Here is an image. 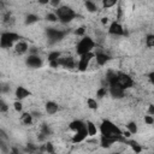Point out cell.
Listing matches in <instances>:
<instances>
[{
  "instance_id": "1",
  "label": "cell",
  "mask_w": 154,
  "mask_h": 154,
  "mask_svg": "<svg viewBox=\"0 0 154 154\" xmlns=\"http://www.w3.org/2000/svg\"><path fill=\"white\" fill-rule=\"evenodd\" d=\"M54 13L57 14L58 20L60 23H63V24L70 23L77 16V13L71 7H69V6H59V7H57V10H55Z\"/></svg>"
},
{
  "instance_id": "2",
  "label": "cell",
  "mask_w": 154,
  "mask_h": 154,
  "mask_svg": "<svg viewBox=\"0 0 154 154\" xmlns=\"http://www.w3.org/2000/svg\"><path fill=\"white\" fill-rule=\"evenodd\" d=\"M100 132L102 136H107V137H117L122 135V130L116 124H113L111 120H103L101 123Z\"/></svg>"
},
{
  "instance_id": "3",
  "label": "cell",
  "mask_w": 154,
  "mask_h": 154,
  "mask_svg": "<svg viewBox=\"0 0 154 154\" xmlns=\"http://www.w3.org/2000/svg\"><path fill=\"white\" fill-rule=\"evenodd\" d=\"M94 47H95L94 40L89 36H83L76 46V52L78 55H82V54H85L88 52H91Z\"/></svg>"
},
{
  "instance_id": "4",
  "label": "cell",
  "mask_w": 154,
  "mask_h": 154,
  "mask_svg": "<svg viewBox=\"0 0 154 154\" xmlns=\"http://www.w3.org/2000/svg\"><path fill=\"white\" fill-rule=\"evenodd\" d=\"M19 40V35L12 31H6L0 35V47L1 48H11L14 42Z\"/></svg>"
},
{
  "instance_id": "5",
  "label": "cell",
  "mask_w": 154,
  "mask_h": 154,
  "mask_svg": "<svg viewBox=\"0 0 154 154\" xmlns=\"http://www.w3.org/2000/svg\"><path fill=\"white\" fill-rule=\"evenodd\" d=\"M94 55H95V54L91 53V52H88V53H85V54L79 55V60H78V63H77L78 70H79V71H85V70L88 69L89 64H90V60L94 58Z\"/></svg>"
},
{
  "instance_id": "6",
  "label": "cell",
  "mask_w": 154,
  "mask_h": 154,
  "mask_svg": "<svg viewBox=\"0 0 154 154\" xmlns=\"http://www.w3.org/2000/svg\"><path fill=\"white\" fill-rule=\"evenodd\" d=\"M65 34H66L65 31L55 29V28H48L47 29V36H48V40L51 41V43H55V42L60 41L65 36Z\"/></svg>"
},
{
  "instance_id": "7",
  "label": "cell",
  "mask_w": 154,
  "mask_h": 154,
  "mask_svg": "<svg viewBox=\"0 0 154 154\" xmlns=\"http://www.w3.org/2000/svg\"><path fill=\"white\" fill-rule=\"evenodd\" d=\"M117 83L123 88V89H129L134 85V81L132 78L126 75V73H123V72H119L117 75Z\"/></svg>"
},
{
  "instance_id": "8",
  "label": "cell",
  "mask_w": 154,
  "mask_h": 154,
  "mask_svg": "<svg viewBox=\"0 0 154 154\" xmlns=\"http://www.w3.org/2000/svg\"><path fill=\"white\" fill-rule=\"evenodd\" d=\"M108 91H109V94H111L113 97H116V99H122V97H124V95H125V89H123L117 82L108 84Z\"/></svg>"
},
{
  "instance_id": "9",
  "label": "cell",
  "mask_w": 154,
  "mask_h": 154,
  "mask_svg": "<svg viewBox=\"0 0 154 154\" xmlns=\"http://www.w3.org/2000/svg\"><path fill=\"white\" fill-rule=\"evenodd\" d=\"M108 34L114 35V36H122V35L125 34V31H124L123 25H122L119 22L116 20V22H112V23H111V25H109V28H108Z\"/></svg>"
},
{
  "instance_id": "10",
  "label": "cell",
  "mask_w": 154,
  "mask_h": 154,
  "mask_svg": "<svg viewBox=\"0 0 154 154\" xmlns=\"http://www.w3.org/2000/svg\"><path fill=\"white\" fill-rule=\"evenodd\" d=\"M25 63H26L28 66L34 67V69H37V67H41L42 66V60H41V58L37 54H30L26 58Z\"/></svg>"
},
{
  "instance_id": "11",
  "label": "cell",
  "mask_w": 154,
  "mask_h": 154,
  "mask_svg": "<svg viewBox=\"0 0 154 154\" xmlns=\"http://www.w3.org/2000/svg\"><path fill=\"white\" fill-rule=\"evenodd\" d=\"M88 136V132H87V128H82L77 131H75V135L72 136V142L73 143H79V142H83Z\"/></svg>"
},
{
  "instance_id": "12",
  "label": "cell",
  "mask_w": 154,
  "mask_h": 154,
  "mask_svg": "<svg viewBox=\"0 0 154 154\" xmlns=\"http://www.w3.org/2000/svg\"><path fill=\"white\" fill-rule=\"evenodd\" d=\"M58 63H59V65H61V66H64L66 69H72V67L76 66L75 59L72 57H61L60 55L59 59H58Z\"/></svg>"
},
{
  "instance_id": "13",
  "label": "cell",
  "mask_w": 154,
  "mask_h": 154,
  "mask_svg": "<svg viewBox=\"0 0 154 154\" xmlns=\"http://www.w3.org/2000/svg\"><path fill=\"white\" fill-rule=\"evenodd\" d=\"M116 142H118V136L117 137H107V136H101V141L100 144L103 148H109L112 144H114Z\"/></svg>"
},
{
  "instance_id": "14",
  "label": "cell",
  "mask_w": 154,
  "mask_h": 154,
  "mask_svg": "<svg viewBox=\"0 0 154 154\" xmlns=\"http://www.w3.org/2000/svg\"><path fill=\"white\" fill-rule=\"evenodd\" d=\"M30 94H31V93H30L26 88H24V87H17V89H16V91H14V95H16V97H17L18 100H23V99L28 97Z\"/></svg>"
},
{
  "instance_id": "15",
  "label": "cell",
  "mask_w": 154,
  "mask_h": 154,
  "mask_svg": "<svg viewBox=\"0 0 154 154\" xmlns=\"http://www.w3.org/2000/svg\"><path fill=\"white\" fill-rule=\"evenodd\" d=\"M14 51H16V53H18V54H24V53H26V52L29 51V46H28V43L24 42V41H18V42L14 45Z\"/></svg>"
},
{
  "instance_id": "16",
  "label": "cell",
  "mask_w": 154,
  "mask_h": 154,
  "mask_svg": "<svg viewBox=\"0 0 154 154\" xmlns=\"http://www.w3.org/2000/svg\"><path fill=\"white\" fill-rule=\"evenodd\" d=\"M94 58L96 59V63H97V65H100V66H103L108 60H109V57L106 54V53H96L95 55H94Z\"/></svg>"
},
{
  "instance_id": "17",
  "label": "cell",
  "mask_w": 154,
  "mask_h": 154,
  "mask_svg": "<svg viewBox=\"0 0 154 154\" xmlns=\"http://www.w3.org/2000/svg\"><path fill=\"white\" fill-rule=\"evenodd\" d=\"M58 105L55 103V102H53V101H48L47 103H46V112L48 113V114H55L57 112H58Z\"/></svg>"
},
{
  "instance_id": "18",
  "label": "cell",
  "mask_w": 154,
  "mask_h": 154,
  "mask_svg": "<svg viewBox=\"0 0 154 154\" xmlns=\"http://www.w3.org/2000/svg\"><path fill=\"white\" fill-rule=\"evenodd\" d=\"M85 128H87L88 136H95V135H96V132H97V128H96V125H95L93 122L88 120V122L85 123Z\"/></svg>"
},
{
  "instance_id": "19",
  "label": "cell",
  "mask_w": 154,
  "mask_h": 154,
  "mask_svg": "<svg viewBox=\"0 0 154 154\" xmlns=\"http://www.w3.org/2000/svg\"><path fill=\"white\" fill-rule=\"evenodd\" d=\"M84 126H85V123L82 122V120H73V122H71L69 124V128L72 131H77V130H79V129H82Z\"/></svg>"
},
{
  "instance_id": "20",
  "label": "cell",
  "mask_w": 154,
  "mask_h": 154,
  "mask_svg": "<svg viewBox=\"0 0 154 154\" xmlns=\"http://www.w3.org/2000/svg\"><path fill=\"white\" fill-rule=\"evenodd\" d=\"M20 122H22L23 124H25V125H30V124L32 123V114H31V113H28V112L23 113V114L20 116Z\"/></svg>"
},
{
  "instance_id": "21",
  "label": "cell",
  "mask_w": 154,
  "mask_h": 154,
  "mask_svg": "<svg viewBox=\"0 0 154 154\" xmlns=\"http://www.w3.org/2000/svg\"><path fill=\"white\" fill-rule=\"evenodd\" d=\"M84 6H85V8H87V11L88 12H96V10H97V6H96V4L93 1V0H85V2H84Z\"/></svg>"
},
{
  "instance_id": "22",
  "label": "cell",
  "mask_w": 154,
  "mask_h": 154,
  "mask_svg": "<svg viewBox=\"0 0 154 154\" xmlns=\"http://www.w3.org/2000/svg\"><path fill=\"white\" fill-rule=\"evenodd\" d=\"M87 106H88L90 109H96V108L99 107L97 101H96L95 99H93V97H88V99H87Z\"/></svg>"
},
{
  "instance_id": "23",
  "label": "cell",
  "mask_w": 154,
  "mask_h": 154,
  "mask_svg": "<svg viewBox=\"0 0 154 154\" xmlns=\"http://www.w3.org/2000/svg\"><path fill=\"white\" fill-rule=\"evenodd\" d=\"M126 143H129V144L131 146V148H132V150H134L135 153H141V152H142V147H141L137 142H135V141H130V142H126Z\"/></svg>"
},
{
  "instance_id": "24",
  "label": "cell",
  "mask_w": 154,
  "mask_h": 154,
  "mask_svg": "<svg viewBox=\"0 0 154 154\" xmlns=\"http://www.w3.org/2000/svg\"><path fill=\"white\" fill-rule=\"evenodd\" d=\"M118 4V0H102V6L105 8H111Z\"/></svg>"
},
{
  "instance_id": "25",
  "label": "cell",
  "mask_w": 154,
  "mask_h": 154,
  "mask_svg": "<svg viewBox=\"0 0 154 154\" xmlns=\"http://www.w3.org/2000/svg\"><path fill=\"white\" fill-rule=\"evenodd\" d=\"M37 20H38V17H37L36 14L30 13V14H28V16H26L25 23H26V24H32V23H36Z\"/></svg>"
},
{
  "instance_id": "26",
  "label": "cell",
  "mask_w": 154,
  "mask_h": 154,
  "mask_svg": "<svg viewBox=\"0 0 154 154\" xmlns=\"http://www.w3.org/2000/svg\"><path fill=\"white\" fill-rule=\"evenodd\" d=\"M146 45L149 48H152L154 46V35H152V34L147 35V37H146Z\"/></svg>"
},
{
  "instance_id": "27",
  "label": "cell",
  "mask_w": 154,
  "mask_h": 154,
  "mask_svg": "<svg viewBox=\"0 0 154 154\" xmlns=\"http://www.w3.org/2000/svg\"><path fill=\"white\" fill-rule=\"evenodd\" d=\"M107 93H108V88H107V87H101V88L96 91V96H97V97H103V96H106Z\"/></svg>"
},
{
  "instance_id": "28",
  "label": "cell",
  "mask_w": 154,
  "mask_h": 154,
  "mask_svg": "<svg viewBox=\"0 0 154 154\" xmlns=\"http://www.w3.org/2000/svg\"><path fill=\"white\" fill-rule=\"evenodd\" d=\"M126 128H128V130L131 132V135H134V134L137 132V125H136V123H134V122H130V123L126 125Z\"/></svg>"
},
{
  "instance_id": "29",
  "label": "cell",
  "mask_w": 154,
  "mask_h": 154,
  "mask_svg": "<svg viewBox=\"0 0 154 154\" xmlns=\"http://www.w3.org/2000/svg\"><path fill=\"white\" fill-rule=\"evenodd\" d=\"M59 57H60V53L59 52H51L49 54H48V61H52V60H58L59 59Z\"/></svg>"
},
{
  "instance_id": "30",
  "label": "cell",
  "mask_w": 154,
  "mask_h": 154,
  "mask_svg": "<svg viewBox=\"0 0 154 154\" xmlns=\"http://www.w3.org/2000/svg\"><path fill=\"white\" fill-rule=\"evenodd\" d=\"M41 134H43L45 136H48L51 134V128L47 124H42L41 125Z\"/></svg>"
},
{
  "instance_id": "31",
  "label": "cell",
  "mask_w": 154,
  "mask_h": 154,
  "mask_svg": "<svg viewBox=\"0 0 154 154\" xmlns=\"http://www.w3.org/2000/svg\"><path fill=\"white\" fill-rule=\"evenodd\" d=\"M13 108H14V111H17V112H20V111L23 109V105H22L20 100H17V101L13 102Z\"/></svg>"
},
{
  "instance_id": "32",
  "label": "cell",
  "mask_w": 154,
  "mask_h": 154,
  "mask_svg": "<svg viewBox=\"0 0 154 154\" xmlns=\"http://www.w3.org/2000/svg\"><path fill=\"white\" fill-rule=\"evenodd\" d=\"M7 111H8V106H7V103H6L2 99H0V112L5 113V112H7Z\"/></svg>"
},
{
  "instance_id": "33",
  "label": "cell",
  "mask_w": 154,
  "mask_h": 154,
  "mask_svg": "<svg viewBox=\"0 0 154 154\" xmlns=\"http://www.w3.org/2000/svg\"><path fill=\"white\" fill-rule=\"evenodd\" d=\"M46 18H47L48 22H57V20H58V17H57L55 13H48Z\"/></svg>"
},
{
  "instance_id": "34",
  "label": "cell",
  "mask_w": 154,
  "mask_h": 154,
  "mask_svg": "<svg viewBox=\"0 0 154 154\" xmlns=\"http://www.w3.org/2000/svg\"><path fill=\"white\" fill-rule=\"evenodd\" d=\"M144 123L147 124V125H152L153 123H154V118H153V116H146L144 117Z\"/></svg>"
},
{
  "instance_id": "35",
  "label": "cell",
  "mask_w": 154,
  "mask_h": 154,
  "mask_svg": "<svg viewBox=\"0 0 154 154\" xmlns=\"http://www.w3.org/2000/svg\"><path fill=\"white\" fill-rule=\"evenodd\" d=\"M75 34H76L77 36H83V35L85 34V28H84V26H79V28L75 31Z\"/></svg>"
},
{
  "instance_id": "36",
  "label": "cell",
  "mask_w": 154,
  "mask_h": 154,
  "mask_svg": "<svg viewBox=\"0 0 154 154\" xmlns=\"http://www.w3.org/2000/svg\"><path fill=\"white\" fill-rule=\"evenodd\" d=\"M46 150H47L48 153H53V152H54L53 144H52V143H47V144H46Z\"/></svg>"
},
{
  "instance_id": "37",
  "label": "cell",
  "mask_w": 154,
  "mask_h": 154,
  "mask_svg": "<svg viewBox=\"0 0 154 154\" xmlns=\"http://www.w3.org/2000/svg\"><path fill=\"white\" fill-rule=\"evenodd\" d=\"M60 1H61V0H49V4H51L53 7H59Z\"/></svg>"
},
{
  "instance_id": "38",
  "label": "cell",
  "mask_w": 154,
  "mask_h": 154,
  "mask_svg": "<svg viewBox=\"0 0 154 154\" xmlns=\"http://www.w3.org/2000/svg\"><path fill=\"white\" fill-rule=\"evenodd\" d=\"M49 65L52 67H58L59 66V63H58V60H52V61H49Z\"/></svg>"
},
{
  "instance_id": "39",
  "label": "cell",
  "mask_w": 154,
  "mask_h": 154,
  "mask_svg": "<svg viewBox=\"0 0 154 154\" xmlns=\"http://www.w3.org/2000/svg\"><path fill=\"white\" fill-rule=\"evenodd\" d=\"M122 135L125 137V138H129L130 136H131V132L128 130V131H122Z\"/></svg>"
},
{
  "instance_id": "40",
  "label": "cell",
  "mask_w": 154,
  "mask_h": 154,
  "mask_svg": "<svg viewBox=\"0 0 154 154\" xmlns=\"http://www.w3.org/2000/svg\"><path fill=\"white\" fill-rule=\"evenodd\" d=\"M148 113L150 116H154V106L153 105H149V108H148Z\"/></svg>"
},
{
  "instance_id": "41",
  "label": "cell",
  "mask_w": 154,
  "mask_h": 154,
  "mask_svg": "<svg viewBox=\"0 0 154 154\" xmlns=\"http://www.w3.org/2000/svg\"><path fill=\"white\" fill-rule=\"evenodd\" d=\"M38 2H40L41 5H47V4L49 2V0H38Z\"/></svg>"
},
{
  "instance_id": "42",
  "label": "cell",
  "mask_w": 154,
  "mask_h": 154,
  "mask_svg": "<svg viewBox=\"0 0 154 154\" xmlns=\"http://www.w3.org/2000/svg\"><path fill=\"white\" fill-rule=\"evenodd\" d=\"M107 22H108V18H107V17H103V18H101V23H102V24H106Z\"/></svg>"
}]
</instances>
